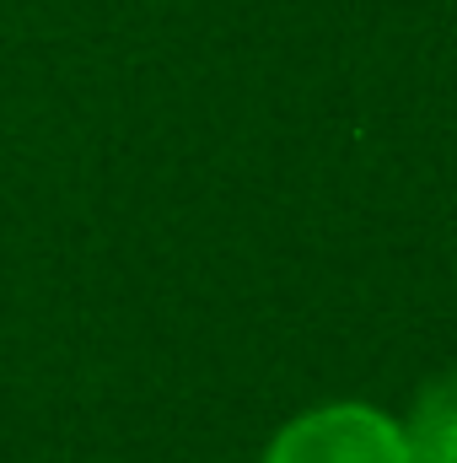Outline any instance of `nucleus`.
Segmentation results:
<instances>
[{
	"mask_svg": "<svg viewBox=\"0 0 457 463\" xmlns=\"http://www.w3.org/2000/svg\"><path fill=\"white\" fill-rule=\"evenodd\" d=\"M264 463H415L404 426H393L382 410L366 404H329L302 420H291Z\"/></svg>",
	"mask_w": 457,
	"mask_h": 463,
	"instance_id": "nucleus-1",
	"label": "nucleus"
},
{
	"mask_svg": "<svg viewBox=\"0 0 457 463\" xmlns=\"http://www.w3.org/2000/svg\"><path fill=\"white\" fill-rule=\"evenodd\" d=\"M404 442H409L415 463H457V377L431 383L415 399V410L404 420Z\"/></svg>",
	"mask_w": 457,
	"mask_h": 463,
	"instance_id": "nucleus-2",
	"label": "nucleus"
}]
</instances>
